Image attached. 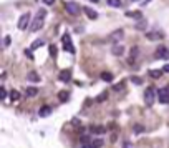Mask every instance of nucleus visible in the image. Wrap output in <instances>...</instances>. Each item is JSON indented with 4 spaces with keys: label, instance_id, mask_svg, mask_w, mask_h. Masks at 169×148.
<instances>
[{
    "label": "nucleus",
    "instance_id": "obj_1",
    "mask_svg": "<svg viewBox=\"0 0 169 148\" xmlns=\"http://www.w3.org/2000/svg\"><path fill=\"white\" fill-rule=\"evenodd\" d=\"M156 97H158L159 103L169 105V88H159V90L156 92Z\"/></svg>",
    "mask_w": 169,
    "mask_h": 148
},
{
    "label": "nucleus",
    "instance_id": "obj_2",
    "mask_svg": "<svg viewBox=\"0 0 169 148\" xmlns=\"http://www.w3.org/2000/svg\"><path fill=\"white\" fill-rule=\"evenodd\" d=\"M61 40H63V48H65L66 52H68V53H75V47H73V44H71V37L68 35V33H65V35L61 37Z\"/></svg>",
    "mask_w": 169,
    "mask_h": 148
},
{
    "label": "nucleus",
    "instance_id": "obj_3",
    "mask_svg": "<svg viewBox=\"0 0 169 148\" xmlns=\"http://www.w3.org/2000/svg\"><path fill=\"white\" fill-rule=\"evenodd\" d=\"M65 8L70 15H78L83 8H80V5L76 2H65Z\"/></svg>",
    "mask_w": 169,
    "mask_h": 148
},
{
    "label": "nucleus",
    "instance_id": "obj_4",
    "mask_svg": "<svg viewBox=\"0 0 169 148\" xmlns=\"http://www.w3.org/2000/svg\"><path fill=\"white\" fill-rule=\"evenodd\" d=\"M43 18H45V17H42V15H36L35 20L32 22V25L28 27L30 32H38V30L42 29V27H43Z\"/></svg>",
    "mask_w": 169,
    "mask_h": 148
},
{
    "label": "nucleus",
    "instance_id": "obj_5",
    "mask_svg": "<svg viewBox=\"0 0 169 148\" xmlns=\"http://www.w3.org/2000/svg\"><path fill=\"white\" fill-rule=\"evenodd\" d=\"M144 101H146L147 107H153L154 105V88H146V92H144Z\"/></svg>",
    "mask_w": 169,
    "mask_h": 148
},
{
    "label": "nucleus",
    "instance_id": "obj_6",
    "mask_svg": "<svg viewBox=\"0 0 169 148\" xmlns=\"http://www.w3.org/2000/svg\"><path fill=\"white\" fill-rule=\"evenodd\" d=\"M17 27L20 30H25L27 27H30V14H28V12H27V14H23L22 17L18 18V25Z\"/></svg>",
    "mask_w": 169,
    "mask_h": 148
},
{
    "label": "nucleus",
    "instance_id": "obj_7",
    "mask_svg": "<svg viewBox=\"0 0 169 148\" xmlns=\"http://www.w3.org/2000/svg\"><path fill=\"white\" fill-rule=\"evenodd\" d=\"M154 57L159 58V60H169V50L166 47H159L158 50H156Z\"/></svg>",
    "mask_w": 169,
    "mask_h": 148
},
{
    "label": "nucleus",
    "instance_id": "obj_8",
    "mask_svg": "<svg viewBox=\"0 0 169 148\" xmlns=\"http://www.w3.org/2000/svg\"><path fill=\"white\" fill-rule=\"evenodd\" d=\"M124 38V30L123 29H119V30H115V32L111 33V35H109V40H111V42H119V40H123Z\"/></svg>",
    "mask_w": 169,
    "mask_h": 148
},
{
    "label": "nucleus",
    "instance_id": "obj_9",
    "mask_svg": "<svg viewBox=\"0 0 169 148\" xmlns=\"http://www.w3.org/2000/svg\"><path fill=\"white\" fill-rule=\"evenodd\" d=\"M50 113H51V108L48 107V105H43V107L38 110V116L40 118H47V116H50Z\"/></svg>",
    "mask_w": 169,
    "mask_h": 148
},
{
    "label": "nucleus",
    "instance_id": "obj_10",
    "mask_svg": "<svg viewBox=\"0 0 169 148\" xmlns=\"http://www.w3.org/2000/svg\"><path fill=\"white\" fill-rule=\"evenodd\" d=\"M27 80H28V82H32V83H38L40 82V75L35 72V70H32V72L27 73Z\"/></svg>",
    "mask_w": 169,
    "mask_h": 148
},
{
    "label": "nucleus",
    "instance_id": "obj_11",
    "mask_svg": "<svg viewBox=\"0 0 169 148\" xmlns=\"http://www.w3.org/2000/svg\"><path fill=\"white\" fill-rule=\"evenodd\" d=\"M111 53L115 55V57H121V55L124 53V47H123V45H118V44H115V45H113V50H111Z\"/></svg>",
    "mask_w": 169,
    "mask_h": 148
},
{
    "label": "nucleus",
    "instance_id": "obj_12",
    "mask_svg": "<svg viewBox=\"0 0 169 148\" xmlns=\"http://www.w3.org/2000/svg\"><path fill=\"white\" fill-rule=\"evenodd\" d=\"M70 80H71V70H61L60 82H70Z\"/></svg>",
    "mask_w": 169,
    "mask_h": 148
},
{
    "label": "nucleus",
    "instance_id": "obj_13",
    "mask_svg": "<svg viewBox=\"0 0 169 148\" xmlns=\"http://www.w3.org/2000/svg\"><path fill=\"white\" fill-rule=\"evenodd\" d=\"M162 73H164V70H156V68H151L149 72H147V75L151 77V78L158 80V78H161V77H162Z\"/></svg>",
    "mask_w": 169,
    "mask_h": 148
},
{
    "label": "nucleus",
    "instance_id": "obj_14",
    "mask_svg": "<svg viewBox=\"0 0 169 148\" xmlns=\"http://www.w3.org/2000/svg\"><path fill=\"white\" fill-rule=\"evenodd\" d=\"M83 12L86 14V17L90 18V20H96V18H98V14L95 10H91L90 7H83Z\"/></svg>",
    "mask_w": 169,
    "mask_h": 148
},
{
    "label": "nucleus",
    "instance_id": "obj_15",
    "mask_svg": "<svg viewBox=\"0 0 169 148\" xmlns=\"http://www.w3.org/2000/svg\"><path fill=\"white\" fill-rule=\"evenodd\" d=\"M146 37H147V40H161L162 33L161 32H147Z\"/></svg>",
    "mask_w": 169,
    "mask_h": 148
},
{
    "label": "nucleus",
    "instance_id": "obj_16",
    "mask_svg": "<svg viewBox=\"0 0 169 148\" xmlns=\"http://www.w3.org/2000/svg\"><path fill=\"white\" fill-rule=\"evenodd\" d=\"M101 80H103V82H113V78H115V77H113V73L111 72H103V73H101Z\"/></svg>",
    "mask_w": 169,
    "mask_h": 148
},
{
    "label": "nucleus",
    "instance_id": "obj_17",
    "mask_svg": "<svg viewBox=\"0 0 169 148\" xmlns=\"http://www.w3.org/2000/svg\"><path fill=\"white\" fill-rule=\"evenodd\" d=\"M25 93H27V97H36V95H38V88L36 87H27Z\"/></svg>",
    "mask_w": 169,
    "mask_h": 148
},
{
    "label": "nucleus",
    "instance_id": "obj_18",
    "mask_svg": "<svg viewBox=\"0 0 169 148\" xmlns=\"http://www.w3.org/2000/svg\"><path fill=\"white\" fill-rule=\"evenodd\" d=\"M134 29H136V30H146V29H147V22L141 18L139 22H138L136 25H134Z\"/></svg>",
    "mask_w": 169,
    "mask_h": 148
},
{
    "label": "nucleus",
    "instance_id": "obj_19",
    "mask_svg": "<svg viewBox=\"0 0 169 148\" xmlns=\"http://www.w3.org/2000/svg\"><path fill=\"white\" fill-rule=\"evenodd\" d=\"M45 45V40H42V38H38V40H35V42H33L32 44V50H36V48H40V47H43Z\"/></svg>",
    "mask_w": 169,
    "mask_h": 148
},
{
    "label": "nucleus",
    "instance_id": "obj_20",
    "mask_svg": "<svg viewBox=\"0 0 169 148\" xmlns=\"http://www.w3.org/2000/svg\"><path fill=\"white\" fill-rule=\"evenodd\" d=\"M126 17H131V18H138V20H141V18H143V14H141V12H126Z\"/></svg>",
    "mask_w": 169,
    "mask_h": 148
},
{
    "label": "nucleus",
    "instance_id": "obj_21",
    "mask_svg": "<svg viewBox=\"0 0 169 148\" xmlns=\"http://www.w3.org/2000/svg\"><path fill=\"white\" fill-rule=\"evenodd\" d=\"M70 98V95H68V92H65V90H61L60 93H58V100L60 101H66Z\"/></svg>",
    "mask_w": 169,
    "mask_h": 148
},
{
    "label": "nucleus",
    "instance_id": "obj_22",
    "mask_svg": "<svg viewBox=\"0 0 169 148\" xmlns=\"http://www.w3.org/2000/svg\"><path fill=\"white\" fill-rule=\"evenodd\" d=\"M108 5L109 7H115V8H119L121 7V0H108Z\"/></svg>",
    "mask_w": 169,
    "mask_h": 148
},
{
    "label": "nucleus",
    "instance_id": "obj_23",
    "mask_svg": "<svg viewBox=\"0 0 169 148\" xmlns=\"http://www.w3.org/2000/svg\"><path fill=\"white\" fill-rule=\"evenodd\" d=\"M18 98H20V93H18L17 90H12V92H10V100H12V101H17Z\"/></svg>",
    "mask_w": 169,
    "mask_h": 148
},
{
    "label": "nucleus",
    "instance_id": "obj_24",
    "mask_svg": "<svg viewBox=\"0 0 169 148\" xmlns=\"http://www.w3.org/2000/svg\"><path fill=\"white\" fill-rule=\"evenodd\" d=\"M138 55H139V48H138V47H133V48H131V62H133L134 58L138 57Z\"/></svg>",
    "mask_w": 169,
    "mask_h": 148
},
{
    "label": "nucleus",
    "instance_id": "obj_25",
    "mask_svg": "<svg viewBox=\"0 0 169 148\" xmlns=\"http://www.w3.org/2000/svg\"><path fill=\"white\" fill-rule=\"evenodd\" d=\"M106 98H108V93H106V92H103L101 95H98V97H96V103H101V101H104Z\"/></svg>",
    "mask_w": 169,
    "mask_h": 148
},
{
    "label": "nucleus",
    "instance_id": "obj_26",
    "mask_svg": "<svg viewBox=\"0 0 169 148\" xmlns=\"http://www.w3.org/2000/svg\"><path fill=\"white\" fill-rule=\"evenodd\" d=\"M103 143H104V141L101 140V138H98V140H93V146H95V148H101V146H103Z\"/></svg>",
    "mask_w": 169,
    "mask_h": 148
},
{
    "label": "nucleus",
    "instance_id": "obj_27",
    "mask_svg": "<svg viewBox=\"0 0 169 148\" xmlns=\"http://www.w3.org/2000/svg\"><path fill=\"white\" fill-rule=\"evenodd\" d=\"M143 131H144V126L143 125H134V133H136V135L143 133Z\"/></svg>",
    "mask_w": 169,
    "mask_h": 148
},
{
    "label": "nucleus",
    "instance_id": "obj_28",
    "mask_svg": "<svg viewBox=\"0 0 169 148\" xmlns=\"http://www.w3.org/2000/svg\"><path fill=\"white\" fill-rule=\"evenodd\" d=\"M23 53H25V57H27V58H30V60H33V55H32V48H25V52H23Z\"/></svg>",
    "mask_w": 169,
    "mask_h": 148
},
{
    "label": "nucleus",
    "instance_id": "obj_29",
    "mask_svg": "<svg viewBox=\"0 0 169 148\" xmlns=\"http://www.w3.org/2000/svg\"><path fill=\"white\" fill-rule=\"evenodd\" d=\"M131 82H133L134 85H141V83H143V80L138 78V77H131Z\"/></svg>",
    "mask_w": 169,
    "mask_h": 148
},
{
    "label": "nucleus",
    "instance_id": "obj_30",
    "mask_svg": "<svg viewBox=\"0 0 169 148\" xmlns=\"http://www.w3.org/2000/svg\"><path fill=\"white\" fill-rule=\"evenodd\" d=\"M0 98H2V100H5V98H7V90H5L4 87L0 88Z\"/></svg>",
    "mask_w": 169,
    "mask_h": 148
},
{
    "label": "nucleus",
    "instance_id": "obj_31",
    "mask_svg": "<svg viewBox=\"0 0 169 148\" xmlns=\"http://www.w3.org/2000/svg\"><path fill=\"white\" fill-rule=\"evenodd\" d=\"M10 42H12L10 35H7L5 37V40H4V47H10Z\"/></svg>",
    "mask_w": 169,
    "mask_h": 148
},
{
    "label": "nucleus",
    "instance_id": "obj_32",
    "mask_svg": "<svg viewBox=\"0 0 169 148\" xmlns=\"http://www.w3.org/2000/svg\"><path fill=\"white\" fill-rule=\"evenodd\" d=\"M50 55L51 57H57V47L55 45H50Z\"/></svg>",
    "mask_w": 169,
    "mask_h": 148
},
{
    "label": "nucleus",
    "instance_id": "obj_33",
    "mask_svg": "<svg viewBox=\"0 0 169 148\" xmlns=\"http://www.w3.org/2000/svg\"><path fill=\"white\" fill-rule=\"evenodd\" d=\"M81 148H95V146H93V143H83Z\"/></svg>",
    "mask_w": 169,
    "mask_h": 148
},
{
    "label": "nucleus",
    "instance_id": "obj_34",
    "mask_svg": "<svg viewBox=\"0 0 169 148\" xmlns=\"http://www.w3.org/2000/svg\"><path fill=\"white\" fill-rule=\"evenodd\" d=\"M121 88H123V85H115V87H113V90H115V92H119Z\"/></svg>",
    "mask_w": 169,
    "mask_h": 148
},
{
    "label": "nucleus",
    "instance_id": "obj_35",
    "mask_svg": "<svg viewBox=\"0 0 169 148\" xmlns=\"http://www.w3.org/2000/svg\"><path fill=\"white\" fill-rule=\"evenodd\" d=\"M123 148H130V141H128V140L123 141Z\"/></svg>",
    "mask_w": 169,
    "mask_h": 148
},
{
    "label": "nucleus",
    "instance_id": "obj_36",
    "mask_svg": "<svg viewBox=\"0 0 169 148\" xmlns=\"http://www.w3.org/2000/svg\"><path fill=\"white\" fill-rule=\"evenodd\" d=\"M43 2H45L47 5H53V4H55V0H43Z\"/></svg>",
    "mask_w": 169,
    "mask_h": 148
},
{
    "label": "nucleus",
    "instance_id": "obj_37",
    "mask_svg": "<svg viewBox=\"0 0 169 148\" xmlns=\"http://www.w3.org/2000/svg\"><path fill=\"white\" fill-rule=\"evenodd\" d=\"M162 70H164V72H168V73H169V63H166V65L162 67Z\"/></svg>",
    "mask_w": 169,
    "mask_h": 148
},
{
    "label": "nucleus",
    "instance_id": "obj_38",
    "mask_svg": "<svg viewBox=\"0 0 169 148\" xmlns=\"http://www.w3.org/2000/svg\"><path fill=\"white\" fill-rule=\"evenodd\" d=\"M71 123H73V125H78L80 120H78V118H73V120H71Z\"/></svg>",
    "mask_w": 169,
    "mask_h": 148
},
{
    "label": "nucleus",
    "instance_id": "obj_39",
    "mask_svg": "<svg viewBox=\"0 0 169 148\" xmlns=\"http://www.w3.org/2000/svg\"><path fill=\"white\" fill-rule=\"evenodd\" d=\"M149 2H151V0H144V2H143V5H146V4H149Z\"/></svg>",
    "mask_w": 169,
    "mask_h": 148
},
{
    "label": "nucleus",
    "instance_id": "obj_40",
    "mask_svg": "<svg viewBox=\"0 0 169 148\" xmlns=\"http://www.w3.org/2000/svg\"><path fill=\"white\" fill-rule=\"evenodd\" d=\"M90 2H93V4H96V2H100V0H90Z\"/></svg>",
    "mask_w": 169,
    "mask_h": 148
},
{
    "label": "nucleus",
    "instance_id": "obj_41",
    "mask_svg": "<svg viewBox=\"0 0 169 148\" xmlns=\"http://www.w3.org/2000/svg\"><path fill=\"white\" fill-rule=\"evenodd\" d=\"M131 2H138V0H131Z\"/></svg>",
    "mask_w": 169,
    "mask_h": 148
}]
</instances>
